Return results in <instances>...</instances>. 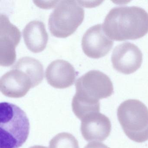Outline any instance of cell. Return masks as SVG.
<instances>
[{
  "mask_svg": "<svg viewBox=\"0 0 148 148\" xmlns=\"http://www.w3.org/2000/svg\"><path fill=\"white\" fill-rule=\"evenodd\" d=\"M102 26L112 40H135L148 33V13L138 7H117L108 13Z\"/></svg>",
  "mask_w": 148,
  "mask_h": 148,
  "instance_id": "cell-1",
  "label": "cell"
},
{
  "mask_svg": "<svg viewBox=\"0 0 148 148\" xmlns=\"http://www.w3.org/2000/svg\"><path fill=\"white\" fill-rule=\"evenodd\" d=\"M30 123L25 112L16 105L0 103V148H19L28 138Z\"/></svg>",
  "mask_w": 148,
  "mask_h": 148,
  "instance_id": "cell-2",
  "label": "cell"
},
{
  "mask_svg": "<svg viewBox=\"0 0 148 148\" xmlns=\"http://www.w3.org/2000/svg\"><path fill=\"white\" fill-rule=\"evenodd\" d=\"M118 119L125 135L136 143L148 140V108L139 100L129 99L119 106Z\"/></svg>",
  "mask_w": 148,
  "mask_h": 148,
  "instance_id": "cell-3",
  "label": "cell"
},
{
  "mask_svg": "<svg viewBox=\"0 0 148 148\" xmlns=\"http://www.w3.org/2000/svg\"><path fill=\"white\" fill-rule=\"evenodd\" d=\"M84 13L77 1H59L49 17L48 26L51 34L62 38L71 36L83 23Z\"/></svg>",
  "mask_w": 148,
  "mask_h": 148,
  "instance_id": "cell-4",
  "label": "cell"
},
{
  "mask_svg": "<svg viewBox=\"0 0 148 148\" xmlns=\"http://www.w3.org/2000/svg\"><path fill=\"white\" fill-rule=\"evenodd\" d=\"M76 92L99 100L110 97L114 92L112 82L107 75L97 70L86 73L77 80Z\"/></svg>",
  "mask_w": 148,
  "mask_h": 148,
  "instance_id": "cell-5",
  "label": "cell"
},
{
  "mask_svg": "<svg viewBox=\"0 0 148 148\" xmlns=\"http://www.w3.org/2000/svg\"><path fill=\"white\" fill-rule=\"evenodd\" d=\"M21 38L18 28L11 23L8 17L1 14L0 17V65L9 66L16 59L15 49Z\"/></svg>",
  "mask_w": 148,
  "mask_h": 148,
  "instance_id": "cell-6",
  "label": "cell"
},
{
  "mask_svg": "<svg viewBox=\"0 0 148 148\" xmlns=\"http://www.w3.org/2000/svg\"><path fill=\"white\" fill-rule=\"evenodd\" d=\"M143 53L134 44L126 42L115 47L111 56L113 68L121 73L130 74L138 70L143 63Z\"/></svg>",
  "mask_w": 148,
  "mask_h": 148,
  "instance_id": "cell-7",
  "label": "cell"
},
{
  "mask_svg": "<svg viewBox=\"0 0 148 148\" xmlns=\"http://www.w3.org/2000/svg\"><path fill=\"white\" fill-rule=\"evenodd\" d=\"M113 40L104 32L103 26L98 24L90 27L83 36L82 48L89 58L99 59L107 55L113 47Z\"/></svg>",
  "mask_w": 148,
  "mask_h": 148,
  "instance_id": "cell-8",
  "label": "cell"
},
{
  "mask_svg": "<svg viewBox=\"0 0 148 148\" xmlns=\"http://www.w3.org/2000/svg\"><path fill=\"white\" fill-rule=\"evenodd\" d=\"M30 77L25 72L12 68L5 73L0 79V90L8 97L19 98L26 95L30 89L34 88Z\"/></svg>",
  "mask_w": 148,
  "mask_h": 148,
  "instance_id": "cell-9",
  "label": "cell"
},
{
  "mask_svg": "<svg viewBox=\"0 0 148 148\" xmlns=\"http://www.w3.org/2000/svg\"><path fill=\"white\" fill-rule=\"evenodd\" d=\"M111 128L109 118L99 112L88 114L81 120V134L88 142L104 141L110 135Z\"/></svg>",
  "mask_w": 148,
  "mask_h": 148,
  "instance_id": "cell-10",
  "label": "cell"
},
{
  "mask_svg": "<svg viewBox=\"0 0 148 148\" xmlns=\"http://www.w3.org/2000/svg\"><path fill=\"white\" fill-rule=\"evenodd\" d=\"M78 73L68 61L57 60L47 68L46 78L51 86L57 89H65L71 86L75 82Z\"/></svg>",
  "mask_w": 148,
  "mask_h": 148,
  "instance_id": "cell-11",
  "label": "cell"
},
{
  "mask_svg": "<svg viewBox=\"0 0 148 148\" xmlns=\"http://www.w3.org/2000/svg\"><path fill=\"white\" fill-rule=\"evenodd\" d=\"M23 37L27 47L32 52H41L46 47L48 35L45 24L41 21L29 22L23 30Z\"/></svg>",
  "mask_w": 148,
  "mask_h": 148,
  "instance_id": "cell-12",
  "label": "cell"
},
{
  "mask_svg": "<svg viewBox=\"0 0 148 148\" xmlns=\"http://www.w3.org/2000/svg\"><path fill=\"white\" fill-rule=\"evenodd\" d=\"M12 68L25 72L32 79L34 87L38 85L44 79V67L38 60L31 57L20 59Z\"/></svg>",
  "mask_w": 148,
  "mask_h": 148,
  "instance_id": "cell-13",
  "label": "cell"
},
{
  "mask_svg": "<svg viewBox=\"0 0 148 148\" xmlns=\"http://www.w3.org/2000/svg\"><path fill=\"white\" fill-rule=\"evenodd\" d=\"M72 108L75 116L82 120L88 114L100 112V103L80 93L76 92L72 101Z\"/></svg>",
  "mask_w": 148,
  "mask_h": 148,
  "instance_id": "cell-14",
  "label": "cell"
},
{
  "mask_svg": "<svg viewBox=\"0 0 148 148\" xmlns=\"http://www.w3.org/2000/svg\"><path fill=\"white\" fill-rule=\"evenodd\" d=\"M49 148H79V145L73 135L64 132L57 134L51 139Z\"/></svg>",
  "mask_w": 148,
  "mask_h": 148,
  "instance_id": "cell-15",
  "label": "cell"
},
{
  "mask_svg": "<svg viewBox=\"0 0 148 148\" xmlns=\"http://www.w3.org/2000/svg\"><path fill=\"white\" fill-rule=\"evenodd\" d=\"M84 148H110L107 145L100 142H90L87 144Z\"/></svg>",
  "mask_w": 148,
  "mask_h": 148,
  "instance_id": "cell-16",
  "label": "cell"
},
{
  "mask_svg": "<svg viewBox=\"0 0 148 148\" xmlns=\"http://www.w3.org/2000/svg\"><path fill=\"white\" fill-rule=\"evenodd\" d=\"M29 148H47V147L42 145H36L32 146Z\"/></svg>",
  "mask_w": 148,
  "mask_h": 148,
  "instance_id": "cell-17",
  "label": "cell"
}]
</instances>
